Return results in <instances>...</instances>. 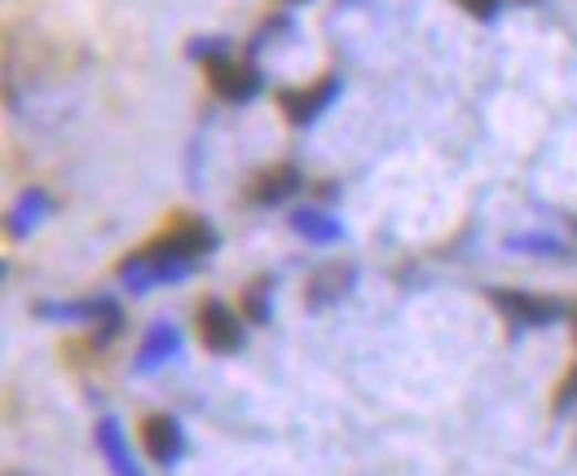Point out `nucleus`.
Instances as JSON below:
<instances>
[{"label": "nucleus", "mask_w": 577, "mask_h": 476, "mask_svg": "<svg viewBox=\"0 0 577 476\" xmlns=\"http://www.w3.org/2000/svg\"><path fill=\"white\" fill-rule=\"evenodd\" d=\"M199 340H203L212 353H234V349L243 345V327H239V318H234L221 300H208V305L199 309Z\"/></svg>", "instance_id": "nucleus-1"}, {"label": "nucleus", "mask_w": 577, "mask_h": 476, "mask_svg": "<svg viewBox=\"0 0 577 476\" xmlns=\"http://www.w3.org/2000/svg\"><path fill=\"white\" fill-rule=\"evenodd\" d=\"M208 80H212V88L225 102H248L256 93V84H261V75L248 62H234V57H212L208 62Z\"/></svg>", "instance_id": "nucleus-2"}, {"label": "nucleus", "mask_w": 577, "mask_h": 476, "mask_svg": "<svg viewBox=\"0 0 577 476\" xmlns=\"http://www.w3.org/2000/svg\"><path fill=\"white\" fill-rule=\"evenodd\" d=\"M494 300H499V309H503L507 318H516V322H525V327H547V322L560 318V305L547 300V296H529V292H494Z\"/></svg>", "instance_id": "nucleus-3"}, {"label": "nucleus", "mask_w": 577, "mask_h": 476, "mask_svg": "<svg viewBox=\"0 0 577 476\" xmlns=\"http://www.w3.org/2000/svg\"><path fill=\"white\" fill-rule=\"evenodd\" d=\"M141 446L150 451L155 464H177L181 451H186V442H181V424H177L172 415H150V420L141 424Z\"/></svg>", "instance_id": "nucleus-4"}, {"label": "nucleus", "mask_w": 577, "mask_h": 476, "mask_svg": "<svg viewBox=\"0 0 577 476\" xmlns=\"http://www.w3.org/2000/svg\"><path fill=\"white\" fill-rule=\"evenodd\" d=\"M331 97H335V80H317V84H308L300 93H283V110H287L295 124H308Z\"/></svg>", "instance_id": "nucleus-5"}, {"label": "nucleus", "mask_w": 577, "mask_h": 476, "mask_svg": "<svg viewBox=\"0 0 577 476\" xmlns=\"http://www.w3.org/2000/svg\"><path fill=\"white\" fill-rule=\"evenodd\" d=\"M348 283H353V269L348 265H322L313 278H308V305H331V300H339L344 292H348Z\"/></svg>", "instance_id": "nucleus-6"}, {"label": "nucleus", "mask_w": 577, "mask_h": 476, "mask_svg": "<svg viewBox=\"0 0 577 476\" xmlns=\"http://www.w3.org/2000/svg\"><path fill=\"white\" fill-rule=\"evenodd\" d=\"M295 186H300V172L291 163H279V168H270V172H261L252 181V199L256 203H279V199H287Z\"/></svg>", "instance_id": "nucleus-7"}, {"label": "nucleus", "mask_w": 577, "mask_h": 476, "mask_svg": "<svg viewBox=\"0 0 577 476\" xmlns=\"http://www.w3.org/2000/svg\"><path fill=\"white\" fill-rule=\"evenodd\" d=\"M326 225H331V221H326V216H313V212H300V216H295V230H300V234H317V239H335L339 230H326Z\"/></svg>", "instance_id": "nucleus-8"}, {"label": "nucleus", "mask_w": 577, "mask_h": 476, "mask_svg": "<svg viewBox=\"0 0 577 476\" xmlns=\"http://www.w3.org/2000/svg\"><path fill=\"white\" fill-rule=\"evenodd\" d=\"M248 314H252V318H265V283H256V287L248 292Z\"/></svg>", "instance_id": "nucleus-9"}, {"label": "nucleus", "mask_w": 577, "mask_h": 476, "mask_svg": "<svg viewBox=\"0 0 577 476\" xmlns=\"http://www.w3.org/2000/svg\"><path fill=\"white\" fill-rule=\"evenodd\" d=\"M459 4H463L468 13H476V18H490V13H494L503 0H459Z\"/></svg>", "instance_id": "nucleus-10"}]
</instances>
